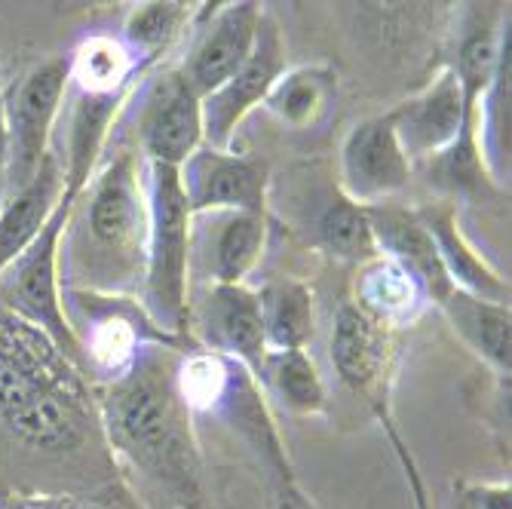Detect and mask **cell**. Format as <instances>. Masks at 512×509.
<instances>
[{"label":"cell","mask_w":512,"mask_h":509,"mask_svg":"<svg viewBox=\"0 0 512 509\" xmlns=\"http://www.w3.org/2000/svg\"><path fill=\"white\" fill-rule=\"evenodd\" d=\"M178 347L148 344L99 396V418L111 448L178 506H200L203 457L191 408L178 393Z\"/></svg>","instance_id":"cell-1"},{"label":"cell","mask_w":512,"mask_h":509,"mask_svg":"<svg viewBox=\"0 0 512 509\" xmlns=\"http://www.w3.org/2000/svg\"><path fill=\"white\" fill-rule=\"evenodd\" d=\"M138 178L135 157L117 151L74 200L62 240L65 289L126 298L142 289L151 218L145 184Z\"/></svg>","instance_id":"cell-2"},{"label":"cell","mask_w":512,"mask_h":509,"mask_svg":"<svg viewBox=\"0 0 512 509\" xmlns=\"http://www.w3.org/2000/svg\"><path fill=\"white\" fill-rule=\"evenodd\" d=\"M148 261L142 307L154 326L181 344L191 322V227L194 215L184 200L178 169L148 163Z\"/></svg>","instance_id":"cell-3"},{"label":"cell","mask_w":512,"mask_h":509,"mask_svg":"<svg viewBox=\"0 0 512 509\" xmlns=\"http://www.w3.org/2000/svg\"><path fill=\"white\" fill-rule=\"evenodd\" d=\"M74 200L77 197L65 191L62 203L40 230V237L0 273V307L50 335L65 350V356L80 368V344L62 304V240Z\"/></svg>","instance_id":"cell-4"},{"label":"cell","mask_w":512,"mask_h":509,"mask_svg":"<svg viewBox=\"0 0 512 509\" xmlns=\"http://www.w3.org/2000/svg\"><path fill=\"white\" fill-rule=\"evenodd\" d=\"M74 387H83V375L65 350L0 307V424L10 430L34 405Z\"/></svg>","instance_id":"cell-5"},{"label":"cell","mask_w":512,"mask_h":509,"mask_svg":"<svg viewBox=\"0 0 512 509\" xmlns=\"http://www.w3.org/2000/svg\"><path fill=\"white\" fill-rule=\"evenodd\" d=\"M62 304L77 335L80 356L89 362L92 372L105 375L108 381L120 378L148 344L178 347V341L154 326L135 298L65 289Z\"/></svg>","instance_id":"cell-6"},{"label":"cell","mask_w":512,"mask_h":509,"mask_svg":"<svg viewBox=\"0 0 512 509\" xmlns=\"http://www.w3.org/2000/svg\"><path fill=\"white\" fill-rule=\"evenodd\" d=\"M71 74L68 59L34 65L4 92L7 132H10V178L7 194L25 188L50 157V138L68 96ZM4 194V197H7Z\"/></svg>","instance_id":"cell-7"},{"label":"cell","mask_w":512,"mask_h":509,"mask_svg":"<svg viewBox=\"0 0 512 509\" xmlns=\"http://www.w3.org/2000/svg\"><path fill=\"white\" fill-rule=\"evenodd\" d=\"M286 71V43L279 25L264 13L255 50L249 62L230 77L224 86H218L212 96H206L203 105V145L212 151H230L240 123L264 105L267 92Z\"/></svg>","instance_id":"cell-8"},{"label":"cell","mask_w":512,"mask_h":509,"mask_svg":"<svg viewBox=\"0 0 512 509\" xmlns=\"http://www.w3.org/2000/svg\"><path fill=\"white\" fill-rule=\"evenodd\" d=\"M178 181L194 218L221 212L267 215V163L234 151L200 148L178 166Z\"/></svg>","instance_id":"cell-9"},{"label":"cell","mask_w":512,"mask_h":509,"mask_svg":"<svg viewBox=\"0 0 512 509\" xmlns=\"http://www.w3.org/2000/svg\"><path fill=\"white\" fill-rule=\"evenodd\" d=\"M411 181V160L405 157L393 117L378 114L356 123L341 148V191L356 206H384L396 200Z\"/></svg>","instance_id":"cell-10"},{"label":"cell","mask_w":512,"mask_h":509,"mask_svg":"<svg viewBox=\"0 0 512 509\" xmlns=\"http://www.w3.org/2000/svg\"><path fill=\"white\" fill-rule=\"evenodd\" d=\"M138 142L148 163L181 166L203 148V105L178 68L160 71L138 108Z\"/></svg>","instance_id":"cell-11"},{"label":"cell","mask_w":512,"mask_h":509,"mask_svg":"<svg viewBox=\"0 0 512 509\" xmlns=\"http://www.w3.org/2000/svg\"><path fill=\"white\" fill-rule=\"evenodd\" d=\"M264 10L252 0L224 4L209 22L197 31L184 62L178 65L181 77L200 96V102L218 86H224L252 56Z\"/></svg>","instance_id":"cell-12"},{"label":"cell","mask_w":512,"mask_h":509,"mask_svg":"<svg viewBox=\"0 0 512 509\" xmlns=\"http://www.w3.org/2000/svg\"><path fill=\"white\" fill-rule=\"evenodd\" d=\"M390 117L408 160H433L445 154L457 138L476 142V132L467 123L460 83L451 68L439 71L427 89H421L417 96L393 108Z\"/></svg>","instance_id":"cell-13"},{"label":"cell","mask_w":512,"mask_h":509,"mask_svg":"<svg viewBox=\"0 0 512 509\" xmlns=\"http://www.w3.org/2000/svg\"><path fill=\"white\" fill-rule=\"evenodd\" d=\"M332 365L335 375L362 393L378 411L387 408V390L393 378V335L368 319L353 301H344L332 326Z\"/></svg>","instance_id":"cell-14"},{"label":"cell","mask_w":512,"mask_h":509,"mask_svg":"<svg viewBox=\"0 0 512 509\" xmlns=\"http://www.w3.org/2000/svg\"><path fill=\"white\" fill-rule=\"evenodd\" d=\"M200 329L212 353L240 362L258 381L267 356L258 292L249 286H212L203 301Z\"/></svg>","instance_id":"cell-15"},{"label":"cell","mask_w":512,"mask_h":509,"mask_svg":"<svg viewBox=\"0 0 512 509\" xmlns=\"http://www.w3.org/2000/svg\"><path fill=\"white\" fill-rule=\"evenodd\" d=\"M65 197V175L56 154L43 160L25 188L0 200V273H4L37 237Z\"/></svg>","instance_id":"cell-16"},{"label":"cell","mask_w":512,"mask_h":509,"mask_svg":"<svg viewBox=\"0 0 512 509\" xmlns=\"http://www.w3.org/2000/svg\"><path fill=\"white\" fill-rule=\"evenodd\" d=\"M368 218H371V230H375L381 255L402 261L417 280L424 283L427 298L433 304L445 301L454 292L448 273L439 261V252L433 246L430 230L417 218V212H405V209L384 203V206H371Z\"/></svg>","instance_id":"cell-17"},{"label":"cell","mask_w":512,"mask_h":509,"mask_svg":"<svg viewBox=\"0 0 512 509\" xmlns=\"http://www.w3.org/2000/svg\"><path fill=\"white\" fill-rule=\"evenodd\" d=\"M353 304L368 319H375L378 326L393 332L399 326H411L424 313L430 298L424 283L402 261L390 255H378L359 264Z\"/></svg>","instance_id":"cell-18"},{"label":"cell","mask_w":512,"mask_h":509,"mask_svg":"<svg viewBox=\"0 0 512 509\" xmlns=\"http://www.w3.org/2000/svg\"><path fill=\"white\" fill-rule=\"evenodd\" d=\"M417 218H421L424 227L430 230L433 246L439 252V261H442L454 289L476 295L482 301L509 304V283L473 249V243L463 237V230H460L457 215H454L451 206L421 209V212H417Z\"/></svg>","instance_id":"cell-19"},{"label":"cell","mask_w":512,"mask_h":509,"mask_svg":"<svg viewBox=\"0 0 512 509\" xmlns=\"http://www.w3.org/2000/svg\"><path fill=\"white\" fill-rule=\"evenodd\" d=\"M129 96H132V89L117 92V96H83V92H77L65 160H59L62 175H65V191L71 197H80L83 188L92 181V175H96V166L108 145V132L120 108L129 102Z\"/></svg>","instance_id":"cell-20"},{"label":"cell","mask_w":512,"mask_h":509,"mask_svg":"<svg viewBox=\"0 0 512 509\" xmlns=\"http://www.w3.org/2000/svg\"><path fill=\"white\" fill-rule=\"evenodd\" d=\"M442 313L454 326V332L467 341L488 365L500 375H509L512 365V310L509 304L482 301L454 289L445 301H439Z\"/></svg>","instance_id":"cell-21"},{"label":"cell","mask_w":512,"mask_h":509,"mask_svg":"<svg viewBox=\"0 0 512 509\" xmlns=\"http://www.w3.org/2000/svg\"><path fill=\"white\" fill-rule=\"evenodd\" d=\"M267 350H304L313 338L316 298L295 276H279L258 292Z\"/></svg>","instance_id":"cell-22"},{"label":"cell","mask_w":512,"mask_h":509,"mask_svg":"<svg viewBox=\"0 0 512 509\" xmlns=\"http://www.w3.org/2000/svg\"><path fill=\"white\" fill-rule=\"evenodd\" d=\"M212 234V286H246V276L258 267L267 243V215L221 212Z\"/></svg>","instance_id":"cell-23"},{"label":"cell","mask_w":512,"mask_h":509,"mask_svg":"<svg viewBox=\"0 0 512 509\" xmlns=\"http://www.w3.org/2000/svg\"><path fill=\"white\" fill-rule=\"evenodd\" d=\"M338 96V77L335 71L322 65H301L286 68L267 92L264 108L292 129H310L322 120V114L332 108Z\"/></svg>","instance_id":"cell-24"},{"label":"cell","mask_w":512,"mask_h":509,"mask_svg":"<svg viewBox=\"0 0 512 509\" xmlns=\"http://www.w3.org/2000/svg\"><path fill=\"white\" fill-rule=\"evenodd\" d=\"M258 387L270 390V396L298 418H313L329 405L325 381L307 350H267Z\"/></svg>","instance_id":"cell-25"},{"label":"cell","mask_w":512,"mask_h":509,"mask_svg":"<svg viewBox=\"0 0 512 509\" xmlns=\"http://www.w3.org/2000/svg\"><path fill=\"white\" fill-rule=\"evenodd\" d=\"M68 74L71 86L83 96H117L132 89L135 56L120 37L92 34L68 56Z\"/></svg>","instance_id":"cell-26"},{"label":"cell","mask_w":512,"mask_h":509,"mask_svg":"<svg viewBox=\"0 0 512 509\" xmlns=\"http://www.w3.org/2000/svg\"><path fill=\"white\" fill-rule=\"evenodd\" d=\"M316 234L325 252L350 264H365L381 255L375 230H371L368 209L350 203L344 194H335V200L322 209Z\"/></svg>","instance_id":"cell-27"},{"label":"cell","mask_w":512,"mask_h":509,"mask_svg":"<svg viewBox=\"0 0 512 509\" xmlns=\"http://www.w3.org/2000/svg\"><path fill=\"white\" fill-rule=\"evenodd\" d=\"M246 368L212 350H197L178 359V393L191 411H221L230 390Z\"/></svg>","instance_id":"cell-28"},{"label":"cell","mask_w":512,"mask_h":509,"mask_svg":"<svg viewBox=\"0 0 512 509\" xmlns=\"http://www.w3.org/2000/svg\"><path fill=\"white\" fill-rule=\"evenodd\" d=\"M191 19L188 4H138L129 10L123 25V43L135 53H145L148 59L169 50V43L181 34V28Z\"/></svg>","instance_id":"cell-29"},{"label":"cell","mask_w":512,"mask_h":509,"mask_svg":"<svg viewBox=\"0 0 512 509\" xmlns=\"http://www.w3.org/2000/svg\"><path fill=\"white\" fill-rule=\"evenodd\" d=\"M378 418H381V424H384V430H387V436H390V442H393V451H396L399 464H402V470H405V479H408V488H411V497H414V509H430V497H427L424 479H421V473H417L414 457L408 454L405 442H402V439H399V433L393 430V421H390L387 408H381V411H378Z\"/></svg>","instance_id":"cell-30"},{"label":"cell","mask_w":512,"mask_h":509,"mask_svg":"<svg viewBox=\"0 0 512 509\" xmlns=\"http://www.w3.org/2000/svg\"><path fill=\"white\" fill-rule=\"evenodd\" d=\"M457 497L467 503V509H512L509 482H500V485H460Z\"/></svg>","instance_id":"cell-31"},{"label":"cell","mask_w":512,"mask_h":509,"mask_svg":"<svg viewBox=\"0 0 512 509\" xmlns=\"http://www.w3.org/2000/svg\"><path fill=\"white\" fill-rule=\"evenodd\" d=\"M0 509H89L71 497H43V494H7L0 497Z\"/></svg>","instance_id":"cell-32"},{"label":"cell","mask_w":512,"mask_h":509,"mask_svg":"<svg viewBox=\"0 0 512 509\" xmlns=\"http://www.w3.org/2000/svg\"><path fill=\"white\" fill-rule=\"evenodd\" d=\"M7 178H10V132H7L4 92H0V200L7 194Z\"/></svg>","instance_id":"cell-33"},{"label":"cell","mask_w":512,"mask_h":509,"mask_svg":"<svg viewBox=\"0 0 512 509\" xmlns=\"http://www.w3.org/2000/svg\"><path fill=\"white\" fill-rule=\"evenodd\" d=\"M276 509H313V503L304 497L295 479H286L276 488Z\"/></svg>","instance_id":"cell-34"},{"label":"cell","mask_w":512,"mask_h":509,"mask_svg":"<svg viewBox=\"0 0 512 509\" xmlns=\"http://www.w3.org/2000/svg\"><path fill=\"white\" fill-rule=\"evenodd\" d=\"M451 509H467V503H463L460 497H454V503H451Z\"/></svg>","instance_id":"cell-35"}]
</instances>
